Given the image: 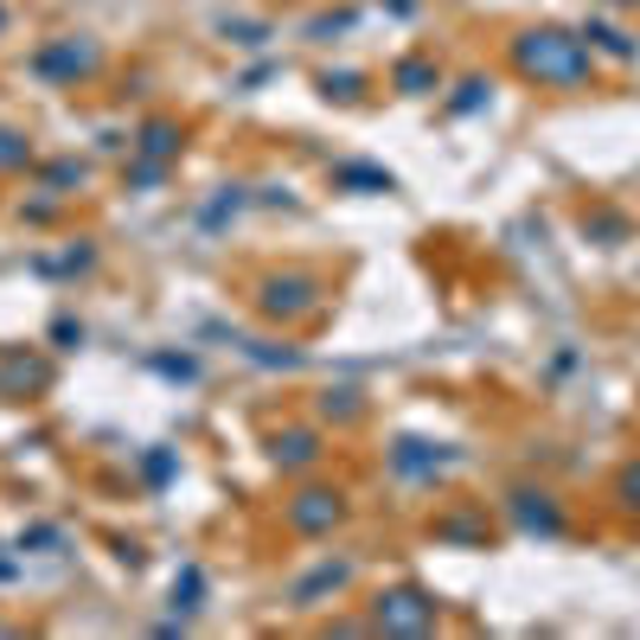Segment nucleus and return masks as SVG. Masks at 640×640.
<instances>
[{
    "label": "nucleus",
    "instance_id": "24",
    "mask_svg": "<svg viewBox=\"0 0 640 640\" xmlns=\"http://www.w3.org/2000/svg\"><path fill=\"white\" fill-rule=\"evenodd\" d=\"M224 39H231V45H263V27H250V20H238V27H224Z\"/></svg>",
    "mask_w": 640,
    "mask_h": 640
},
{
    "label": "nucleus",
    "instance_id": "8",
    "mask_svg": "<svg viewBox=\"0 0 640 640\" xmlns=\"http://www.w3.org/2000/svg\"><path fill=\"white\" fill-rule=\"evenodd\" d=\"M391 468L403 474V481H442L449 468H455V455H436V442H417V436H403L391 449Z\"/></svg>",
    "mask_w": 640,
    "mask_h": 640
},
{
    "label": "nucleus",
    "instance_id": "27",
    "mask_svg": "<svg viewBox=\"0 0 640 640\" xmlns=\"http://www.w3.org/2000/svg\"><path fill=\"white\" fill-rule=\"evenodd\" d=\"M602 7H640V0H602Z\"/></svg>",
    "mask_w": 640,
    "mask_h": 640
},
{
    "label": "nucleus",
    "instance_id": "26",
    "mask_svg": "<svg viewBox=\"0 0 640 640\" xmlns=\"http://www.w3.org/2000/svg\"><path fill=\"white\" fill-rule=\"evenodd\" d=\"M621 500H628V506H640V461L621 474Z\"/></svg>",
    "mask_w": 640,
    "mask_h": 640
},
{
    "label": "nucleus",
    "instance_id": "1",
    "mask_svg": "<svg viewBox=\"0 0 640 640\" xmlns=\"http://www.w3.org/2000/svg\"><path fill=\"white\" fill-rule=\"evenodd\" d=\"M513 71L545 84V91H577L596 77V52L583 32H564V27H525L513 39Z\"/></svg>",
    "mask_w": 640,
    "mask_h": 640
},
{
    "label": "nucleus",
    "instance_id": "4",
    "mask_svg": "<svg viewBox=\"0 0 640 640\" xmlns=\"http://www.w3.org/2000/svg\"><path fill=\"white\" fill-rule=\"evenodd\" d=\"M436 621H442V602L423 596V589H385L371 602V628L378 634H429Z\"/></svg>",
    "mask_w": 640,
    "mask_h": 640
},
{
    "label": "nucleus",
    "instance_id": "17",
    "mask_svg": "<svg viewBox=\"0 0 640 640\" xmlns=\"http://www.w3.org/2000/svg\"><path fill=\"white\" fill-rule=\"evenodd\" d=\"M91 180V160H52V167H45V186H52V192H71V186H84Z\"/></svg>",
    "mask_w": 640,
    "mask_h": 640
},
{
    "label": "nucleus",
    "instance_id": "5",
    "mask_svg": "<svg viewBox=\"0 0 640 640\" xmlns=\"http://www.w3.org/2000/svg\"><path fill=\"white\" fill-rule=\"evenodd\" d=\"M282 518H288L295 538H327L339 518H346V493L339 487H302L288 506H282Z\"/></svg>",
    "mask_w": 640,
    "mask_h": 640
},
{
    "label": "nucleus",
    "instance_id": "9",
    "mask_svg": "<svg viewBox=\"0 0 640 640\" xmlns=\"http://www.w3.org/2000/svg\"><path fill=\"white\" fill-rule=\"evenodd\" d=\"M346 583H353V564H346V557H339V564H314V570L288 589V602H295V609H314L321 596H339Z\"/></svg>",
    "mask_w": 640,
    "mask_h": 640
},
{
    "label": "nucleus",
    "instance_id": "14",
    "mask_svg": "<svg viewBox=\"0 0 640 640\" xmlns=\"http://www.w3.org/2000/svg\"><path fill=\"white\" fill-rule=\"evenodd\" d=\"M583 39H589V52H609V59H634V39L621 27H602V20H589L583 27Z\"/></svg>",
    "mask_w": 640,
    "mask_h": 640
},
{
    "label": "nucleus",
    "instance_id": "2",
    "mask_svg": "<svg viewBox=\"0 0 640 640\" xmlns=\"http://www.w3.org/2000/svg\"><path fill=\"white\" fill-rule=\"evenodd\" d=\"M321 275L307 270H282V275H263L256 282V314L263 321H275V327H295V321H307V314H321Z\"/></svg>",
    "mask_w": 640,
    "mask_h": 640
},
{
    "label": "nucleus",
    "instance_id": "7",
    "mask_svg": "<svg viewBox=\"0 0 640 640\" xmlns=\"http://www.w3.org/2000/svg\"><path fill=\"white\" fill-rule=\"evenodd\" d=\"M270 461L282 468V474H307V468L321 461V429H275Z\"/></svg>",
    "mask_w": 640,
    "mask_h": 640
},
{
    "label": "nucleus",
    "instance_id": "21",
    "mask_svg": "<svg viewBox=\"0 0 640 640\" xmlns=\"http://www.w3.org/2000/svg\"><path fill=\"white\" fill-rule=\"evenodd\" d=\"M199 589H206V577H199V564H186V577L174 583V609H199Z\"/></svg>",
    "mask_w": 640,
    "mask_h": 640
},
{
    "label": "nucleus",
    "instance_id": "6",
    "mask_svg": "<svg viewBox=\"0 0 640 640\" xmlns=\"http://www.w3.org/2000/svg\"><path fill=\"white\" fill-rule=\"evenodd\" d=\"M506 506H513L518 532H532V538H557V532H564V506H557L545 487H518Z\"/></svg>",
    "mask_w": 640,
    "mask_h": 640
},
{
    "label": "nucleus",
    "instance_id": "23",
    "mask_svg": "<svg viewBox=\"0 0 640 640\" xmlns=\"http://www.w3.org/2000/svg\"><path fill=\"white\" fill-rule=\"evenodd\" d=\"M52 339H59L64 353H71V346H84V327H77L71 314H59V321H52Z\"/></svg>",
    "mask_w": 640,
    "mask_h": 640
},
{
    "label": "nucleus",
    "instance_id": "25",
    "mask_svg": "<svg viewBox=\"0 0 640 640\" xmlns=\"http://www.w3.org/2000/svg\"><path fill=\"white\" fill-rule=\"evenodd\" d=\"M353 27V13H321V20H314V39H327V32H346Z\"/></svg>",
    "mask_w": 640,
    "mask_h": 640
},
{
    "label": "nucleus",
    "instance_id": "12",
    "mask_svg": "<svg viewBox=\"0 0 640 640\" xmlns=\"http://www.w3.org/2000/svg\"><path fill=\"white\" fill-rule=\"evenodd\" d=\"M391 84H397L403 96H429V91H436V64H429V59H403V64L391 71Z\"/></svg>",
    "mask_w": 640,
    "mask_h": 640
},
{
    "label": "nucleus",
    "instance_id": "19",
    "mask_svg": "<svg viewBox=\"0 0 640 640\" xmlns=\"http://www.w3.org/2000/svg\"><path fill=\"white\" fill-rule=\"evenodd\" d=\"M334 180L339 186H366V192H391V174H378V167H339V174H334Z\"/></svg>",
    "mask_w": 640,
    "mask_h": 640
},
{
    "label": "nucleus",
    "instance_id": "10",
    "mask_svg": "<svg viewBox=\"0 0 640 640\" xmlns=\"http://www.w3.org/2000/svg\"><path fill=\"white\" fill-rule=\"evenodd\" d=\"M180 123H167V116H154V123H141V135H135V160L141 167H167L174 154H180Z\"/></svg>",
    "mask_w": 640,
    "mask_h": 640
},
{
    "label": "nucleus",
    "instance_id": "28",
    "mask_svg": "<svg viewBox=\"0 0 640 640\" xmlns=\"http://www.w3.org/2000/svg\"><path fill=\"white\" fill-rule=\"evenodd\" d=\"M0 32H7V7H0Z\"/></svg>",
    "mask_w": 640,
    "mask_h": 640
},
{
    "label": "nucleus",
    "instance_id": "3",
    "mask_svg": "<svg viewBox=\"0 0 640 640\" xmlns=\"http://www.w3.org/2000/svg\"><path fill=\"white\" fill-rule=\"evenodd\" d=\"M32 71H39L45 84H77V77H96V71H103V45L84 39V32L45 39V45L32 52Z\"/></svg>",
    "mask_w": 640,
    "mask_h": 640
},
{
    "label": "nucleus",
    "instance_id": "22",
    "mask_svg": "<svg viewBox=\"0 0 640 640\" xmlns=\"http://www.w3.org/2000/svg\"><path fill=\"white\" fill-rule=\"evenodd\" d=\"M487 96H493L487 77H468V84H461V96H455V116H474V109H481Z\"/></svg>",
    "mask_w": 640,
    "mask_h": 640
},
{
    "label": "nucleus",
    "instance_id": "16",
    "mask_svg": "<svg viewBox=\"0 0 640 640\" xmlns=\"http://www.w3.org/2000/svg\"><path fill=\"white\" fill-rule=\"evenodd\" d=\"M244 353L256 359V366H270V371H295V366H302V353H295V346H270V339H250Z\"/></svg>",
    "mask_w": 640,
    "mask_h": 640
},
{
    "label": "nucleus",
    "instance_id": "15",
    "mask_svg": "<svg viewBox=\"0 0 640 640\" xmlns=\"http://www.w3.org/2000/svg\"><path fill=\"white\" fill-rule=\"evenodd\" d=\"M32 167V141L20 128H0V174H27Z\"/></svg>",
    "mask_w": 640,
    "mask_h": 640
},
{
    "label": "nucleus",
    "instance_id": "13",
    "mask_svg": "<svg viewBox=\"0 0 640 640\" xmlns=\"http://www.w3.org/2000/svg\"><path fill=\"white\" fill-rule=\"evenodd\" d=\"M321 417H327V423H359V417H366V397L353 391V385H339V391L321 397Z\"/></svg>",
    "mask_w": 640,
    "mask_h": 640
},
{
    "label": "nucleus",
    "instance_id": "20",
    "mask_svg": "<svg viewBox=\"0 0 640 640\" xmlns=\"http://www.w3.org/2000/svg\"><path fill=\"white\" fill-rule=\"evenodd\" d=\"M359 84H366L359 71H321V96H339V103H353V96H359Z\"/></svg>",
    "mask_w": 640,
    "mask_h": 640
},
{
    "label": "nucleus",
    "instance_id": "11",
    "mask_svg": "<svg viewBox=\"0 0 640 640\" xmlns=\"http://www.w3.org/2000/svg\"><path fill=\"white\" fill-rule=\"evenodd\" d=\"M45 359H27V353H0V397H27V391H45Z\"/></svg>",
    "mask_w": 640,
    "mask_h": 640
},
{
    "label": "nucleus",
    "instance_id": "18",
    "mask_svg": "<svg viewBox=\"0 0 640 640\" xmlns=\"http://www.w3.org/2000/svg\"><path fill=\"white\" fill-rule=\"evenodd\" d=\"M96 263V250L84 244V250H64V256H39V270L45 275H77V270H91Z\"/></svg>",
    "mask_w": 640,
    "mask_h": 640
}]
</instances>
